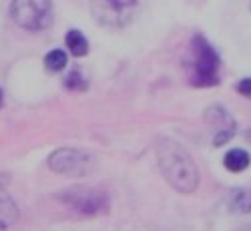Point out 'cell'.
Masks as SVG:
<instances>
[{"instance_id":"cell-2","label":"cell","mask_w":251,"mask_h":231,"mask_svg":"<svg viewBox=\"0 0 251 231\" xmlns=\"http://www.w3.org/2000/svg\"><path fill=\"white\" fill-rule=\"evenodd\" d=\"M56 199L67 209H71L73 213L85 215V217L104 215L109 213V207H111L109 193L99 187H89V185H75L69 189H62L56 195Z\"/></svg>"},{"instance_id":"cell-5","label":"cell","mask_w":251,"mask_h":231,"mask_svg":"<svg viewBox=\"0 0 251 231\" xmlns=\"http://www.w3.org/2000/svg\"><path fill=\"white\" fill-rule=\"evenodd\" d=\"M49 169L58 175H69V177H82L87 175L93 165L95 157L82 149H73V147H62L49 155Z\"/></svg>"},{"instance_id":"cell-11","label":"cell","mask_w":251,"mask_h":231,"mask_svg":"<svg viewBox=\"0 0 251 231\" xmlns=\"http://www.w3.org/2000/svg\"><path fill=\"white\" fill-rule=\"evenodd\" d=\"M67 62H69L67 52H65V51H60V49H54V51H50V52L45 56V65H47V69H49L50 73H58V71H62V69L67 67Z\"/></svg>"},{"instance_id":"cell-6","label":"cell","mask_w":251,"mask_h":231,"mask_svg":"<svg viewBox=\"0 0 251 231\" xmlns=\"http://www.w3.org/2000/svg\"><path fill=\"white\" fill-rule=\"evenodd\" d=\"M137 8V2H117V0H100V2L91 4V12L95 14V18L102 26L109 28L127 26Z\"/></svg>"},{"instance_id":"cell-9","label":"cell","mask_w":251,"mask_h":231,"mask_svg":"<svg viewBox=\"0 0 251 231\" xmlns=\"http://www.w3.org/2000/svg\"><path fill=\"white\" fill-rule=\"evenodd\" d=\"M229 209H231L233 213H239V215L251 213V187L235 189L231 199H229Z\"/></svg>"},{"instance_id":"cell-1","label":"cell","mask_w":251,"mask_h":231,"mask_svg":"<svg viewBox=\"0 0 251 231\" xmlns=\"http://www.w3.org/2000/svg\"><path fill=\"white\" fill-rule=\"evenodd\" d=\"M159 169L175 191L189 195L199 187V171L185 147L169 137H159L155 145Z\"/></svg>"},{"instance_id":"cell-15","label":"cell","mask_w":251,"mask_h":231,"mask_svg":"<svg viewBox=\"0 0 251 231\" xmlns=\"http://www.w3.org/2000/svg\"><path fill=\"white\" fill-rule=\"evenodd\" d=\"M2 103H4V97H2V91H0V107H2Z\"/></svg>"},{"instance_id":"cell-3","label":"cell","mask_w":251,"mask_h":231,"mask_svg":"<svg viewBox=\"0 0 251 231\" xmlns=\"http://www.w3.org/2000/svg\"><path fill=\"white\" fill-rule=\"evenodd\" d=\"M191 85L195 87H215L219 82V54L201 34L191 40Z\"/></svg>"},{"instance_id":"cell-7","label":"cell","mask_w":251,"mask_h":231,"mask_svg":"<svg viewBox=\"0 0 251 231\" xmlns=\"http://www.w3.org/2000/svg\"><path fill=\"white\" fill-rule=\"evenodd\" d=\"M18 219V207L14 199L8 195L6 187L0 183V231H6V227L14 225Z\"/></svg>"},{"instance_id":"cell-13","label":"cell","mask_w":251,"mask_h":231,"mask_svg":"<svg viewBox=\"0 0 251 231\" xmlns=\"http://www.w3.org/2000/svg\"><path fill=\"white\" fill-rule=\"evenodd\" d=\"M237 91H239L243 97H251V78H243L239 85H237Z\"/></svg>"},{"instance_id":"cell-12","label":"cell","mask_w":251,"mask_h":231,"mask_svg":"<svg viewBox=\"0 0 251 231\" xmlns=\"http://www.w3.org/2000/svg\"><path fill=\"white\" fill-rule=\"evenodd\" d=\"M65 85H67V89H71V91H87L89 82H87V78H85V77H82V73H80V71H73V73L67 77Z\"/></svg>"},{"instance_id":"cell-14","label":"cell","mask_w":251,"mask_h":231,"mask_svg":"<svg viewBox=\"0 0 251 231\" xmlns=\"http://www.w3.org/2000/svg\"><path fill=\"white\" fill-rule=\"evenodd\" d=\"M235 231H251V225H241V227H237Z\"/></svg>"},{"instance_id":"cell-4","label":"cell","mask_w":251,"mask_h":231,"mask_svg":"<svg viewBox=\"0 0 251 231\" xmlns=\"http://www.w3.org/2000/svg\"><path fill=\"white\" fill-rule=\"evenodd\" d=\"M10 18L25 30H47L52 25V4L47 0H16L10 4Z\"/></svg>"},{"instance_id":"cell-16","label":"cell","mask_w":251,"mask_h":231,"mask_svg":"<svg viewBox=\"0 0 251 231\" xmlns=\"http://www.w3.org/2000/svg\"><path fill=\"white\" fill-rule=\"evenodd\" d=\"M245 137H247V139L251 141V131H247V133H245Z\"/></svg>"},{"instance_id":"cell-10","label":"cell","mask_w":251,"mask_h":231,"mask_svg":"<svg viewBox=\"0 0 251 231\" xmlns=\"http://www.w3.org/2000/svg\"><path fill=\"white\" fill-rule=\"evenodd\" d=\"M65 45L73 56H85L89 52V40L80 30H69L65 36Z\"/></svg>"},{"instance_id":"cell-8","label":"cell","mask_w":251,"mask_h":231,"mask_svg":"<svg viewBox=\"0 0 251 231\" xmlns=\"http://www.w3.org/2000/svg\"><path fill=\"white\" fill-rule=\"evenodd\" d=\"M223 163H225V169L231 171V173H241L245 171L249 163H251V157L245 149H231L227 151L225 157H223Z\"/></svg>"}]
</instances>
